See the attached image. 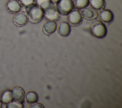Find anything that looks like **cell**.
Listing matches in <instances>:
<instances>
[{"label":"cell","mask_w":122,"mask_h":108,"mask_svg":"<svg viewBox=\"0 0 122 108\" xmlns=\"http://www.w3.org/2000/svg\"><path fill=\"white\" fill-rule=\"evenodd\" d=\"M25 10L30 21L32 23H39L44 18L42 10L36 3L25 7Z\"/></svg>","instance_id":"obj_1"},{"label":"cell","mask_w":122,"mask_h":108,"mask_svg":"<svg viewBox=\"0 0 122 108\" xmlns=\"http://www.w3.org/2000/svg\"><path fill=\"white\" fill-rule=\"evenodd\" d=\"M92 34L97 38H104L107 33L106 26L101 21L96 20L92 22L91 26Z\"/></svg>","instance_id":"obj_2"},{"label":"cell","mask_w":122,"mask_h":108,"mask_svg":"<svg viewBox=\"0 0 122 108\" xmlns=\"http://www.w3.org/2000/svg\"><path fill=\"white\" fill-rule=\"evenodd\" d=\"M56 9L60 15H68L74 8L71 0H59L56 3Z\"/></svg>","instance_id":"obj_3"},{"label":"cell","mask_w":122,"mask_h":108,"mask_svg":"<svg viewBox=\"0 0 122 108\" xmlns=\"http://www.w3.org/2000/svg\"><path fill=\"white\" fill-rule=\"evenodd\" d=\"M42 10L44 13V17L48 20L58 21L60 19V15L57 11L56 7L53 2H52L48 7Z\"/></svg>","instance_id":"obj_4"},{"label":"cell","mask_w":122,"mask_h":108,"mask_svg":"<svg viewBox=\"0 0 122 108\" xmlns=\"http://www.w3.org/2000/svg\"><path fill=\"white\" fill-rule=\"evenodd\" d=\"M67 20L70 25L77 26L81 24L82 21V16L79 10H74L68 15Z\"/></svg>","instance_id":"obj_5"},{"label":"cell","mask_w":122,"mask_h":108,"mask_svg":"<svg viewBox=\"0 0 122 108\" xmlns=\"http://www.w3.org/2000/svg\"><path fill=\"white\" fill-rule=\"evenodd\" d=\"M29 18L23 12L17 13L13 17L12 21L13 24L18 27L25 26L28 22Z\"/></svg>","instance_id":"obj_6"},{"label":"cell","mask_w":122,"mask_h":108,"mask_svg":"<svg viewBox=\"0 0 122 108\" xmlns=\"http://www.w3.org/2000/svg\"><path fill=\"white\" fill-rule=\"evenodd\" d=\"M82 17L85 20H95L98 16V13L96 10L92 7H85L81 10Z\"/></svg>","instance_id":"obj_7"},{"label":"cell","mask_w":122,"mask_h":108,"mask_svg":"<svg viewBox=\"0 0 122 108\" xmlns=\"http://www.w3.org/2000/svg\"><path fill=\"white\" fill-rule=\"evenodd\" d=\"M57 29V23L55 21L49 20L45 22L42 26V31L45 35H50L55 31Z\"/></svg>","instance_id":"obj_8"},{"label":"cell","mask_w":122,"mask_h":108,"mask_svg":"<svg viewBox=\"0 0 122 108\" xmlns=\"http://www.w3.org/2000/svg\"><path fill=\"white\" fill-rule=\"evenodd\" d=\"M11 95L13 100L23 102L25 97V92L23 89L19 86H17L12 88Z\"/></svg>","instance_id":"obj_9"},{"label":"cell","mask_w":122,"mask_h":108,"mask_svg":"<svg viewBox=\"0 0 122 108\" xmlns=\"http://www.w3.org/2000/svg\"><path fill=\"white\" fill-rule=\"evenodd\" d=\"M7 10L11 13H17L21 9V3L17 0H9L6 4Z\"/></svg>","instance_id":"obj_10"},{"label":"cell","mask_w":122,"mask_h":108,"mask_svg":"<svg viewBox=\"0 0 122 108\" xmlns=\"http://www.w3.org/2000/svg\"><path fill=\"white\" fill-rule=\"evenodd\" d=\"M71 31L70 25L66 21H61L58 25V32L60 36L66 37L69 36Z\"/></svg>","instance_id":"obj_11"},{"label":"cell","mask_w":122,"mask_h":108,"mask_svg":"<svg viewBox=\"0 0 122 108\" xmlns=\"http://www.w3.org/2000/svg\"><path fill=\"white\" fill-rule=\"evenodd\" d=\"M99 16L100 20L106 23H111L114 19L113 14L110 10H102Z\"/></svg>","instance_id":"obj_12"},{"label":"cell","mask_w":122,"mask_h":108,"mask_svg":"<svg viewBox=\"0 0 122 108\" xmlns=\"http://www.w3.org/2000/svg\"><path fill=\"white\" fill-rule=\"evenodd\" d=\"M89 3L92 8L98 10L104 9L106 5L104 0H89Z\"/></svg>","instance_id":"obj_13"},{"label":"cell","mask_w":122,"mask_h":108,"mask_svg":"<svg viewBox=\"0 0 122 108\" xmlns=\"http://www.w3.org/2000/svg\"><path fill=\"white\" fill-rule=\"evenodd\" d=\"M25 98L26 101L29 104H32L37 102L39 99V97L37 94L33 91H29L25 95Z\"/></svg>","instance_id":"obj_14"},{"label":"cell","mask_w":122,"mask_h":108,"mask_svg":"<svg viewBox=\"0 0 122 108\" xmlns=\"http://www.w3.org/2000/svg\"><path fill=\"white\" fill-rule=\"evenodd\" d=\"M74 7L77 9H82L88 6L89 0H74Z\"/></svg>","instance_id":"obj_15"},{"label":"cell","mask_w":122,"mask_h":108,"mask_svg":"<svg viewBox=\"0 0 122 108\" xmlns=\"http://www.w3.org/2000/svg\"><path fill=\"white\" fill-rule=\"evenodd\" d=\"M13 100L12 96L11 95V92L10 90H5L2 96H1V101L2 102L5 104H7L10 101Z\"/></svg>","instance_id":"obj_16"},{"label":"cell","mask_w":122,"mask_h":108,"mask_svg":"<svg viewBox=\"0 0 122 108\" xmlns=\"http://www.w3.org/2000/svg\"><path fill=\"white\" fill-rule=\"evenodd\" d=\"M7 108H23L24 105L23 102L16 100H12L7 104Z\"/></svg>","instance_id":"obj_17"},{"label":"cell","mask_w":122,"mask_h":108,"mask_svg":"<svg viewBox=\"0 0 122 108\" xmlns=\"http://www.w3.org/2000/svg\"><path fill=\"white\" fill-rule=\"evenodd\" d=\"M20 3L25 7L30 6L35 3L36 0H19Z\"/></svg>","instance_id":"obj_18"},{"label":"cell","mask_w":122,"mask_h":108,"mask_svg":"<svg viewBox=\"0 0 122 108\" xmlns=\"http://www.w3.org/2000/svg\"><path fill=\"white\" fill-rule=\"evenodd\" d=\"M30 108H44V107L42 104H41L40 103H38L37 102H35V103L31 104V106H30Z\"/></svg>","instance_id":"obj_19"},{"label":"cell","mask_w":122,"mask_h":108,"mask_svg":"<svg viewBox=\"0 0 122 108\" xmlns=\"http://www.w3.org/2000/svg\"><path fill=\"white\" fill-rule=\"evenodd\" d=\"M52 2H53L54 3H56L59 0H51Z\"/></svg>","instance_id":"obj_20"},{"label":"cell","mask_w":122,"mask_h":108,"mask_svg":"<svg viewBox=\"0 0 122 108\" xmlns=\"http://www.w3.org/2000/svg\"><path fill=\"white\" fill-rule=\"evenodd\" d=\"M1 107V102L0 101V108Z\"/></svg>","instance_id":"obj_21"}]
</instances>
